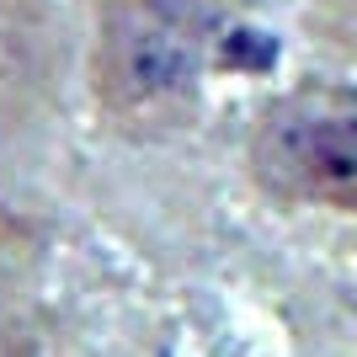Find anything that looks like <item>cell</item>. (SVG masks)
Listing matches in <instances>:
<instances>
[{
	"label": "cell",
	"instance_id": "cell-1",
	"mask_svg": "<svg viewBox=\"0 0 357 357\" xmlns=\"http://www.w3.org/2000/svg\"><path fill=\"white\" fill-rule=\"evenodd\" d=\"M219 27L203 0H102L91 32V107L123 144L187 134L208 102Z\"/></svg>",
	"mask_w": 357,
	"mask_h": 357
},
{
	"label": "cell",
	"instance_id": "cell-2",
	"mask_svg": "<svg viewBox=\"0 0 357 357\" xmlns=\"http://www.w3.org/2000/svg\"><path fill=\"white\" fill-rule=\"evenodd\" d=\"M245 181L294 213L357 219V86L310 75L245 128Z\"/></svg>",
	"mask_w": 357,
	"mask_h": 357
}]
</instances>
